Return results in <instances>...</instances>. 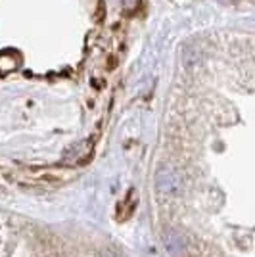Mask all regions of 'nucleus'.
<instances>
[{
	"label": "nucleus",
	"mask_w": 255,
	"mask_h": 257,
	"mask_svg": "<svg viewBox=\"0 0 255 257\" xmlns=\"http://www.w3.org/2000/svg\"><path fill=\"white\" fill-rule=\"evenodd\" d=\"M156 186L161 194H177L181 188V177L171 167H165L156 177Z\"/></svg>",
	"instance_id": "1"
},
{
	"label": "nucleus",
	"mask_w": 255,
	"mask_h": 257,
	"mask_svg": "<svg viewBox=\"0 0 255 257\" xmlns=\"http://www.w3.org/2000/svg\"><path fill=\"white\" fill-rule=\"evenodd\" d=\"M165 249L173 257L182 255V251H184V240H182V236H179L177 232H167L165 234Z\"/></svg>",
	"instance_id": "2"
},
{
	"label": "nucleus",
	"mask_w": 255,
	"mask_h": 257,
	"mask_svg": "<svg viewBox=\"0 0 255 257\" xmlns=\"http://www.w3.org/2000/svg\"><path fill=\"white\" fill-rule=\"evenodd\" d=\"M123 2V6L127 8V10H137L140 4V0H121Z\"/></svg>",
	"instance_id": "3"
}]
</instances>
